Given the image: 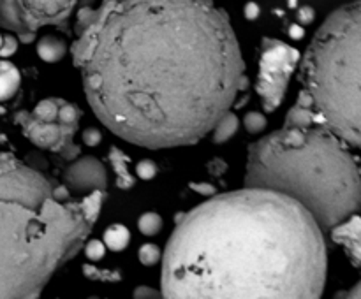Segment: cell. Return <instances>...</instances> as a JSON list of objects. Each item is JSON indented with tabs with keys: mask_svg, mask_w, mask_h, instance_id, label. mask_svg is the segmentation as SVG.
Returning a JSON list of instances; mask_svg holds the SVG:
<instances>
[{
	"mask_svg": "<svg viewBox=\"0 0 361 299\" xmlns=\"http://www.w3.org/2000/svg\"><path fill=\"white\" fill-rule=\"evenodd\" d=\"M95 116L137 146H189L243 87L228 14L210 0H102L73 46Z\"/></svg>",
	"mask_w": 361,
	"mask_h": 299,
	"instance_id": "6da1fadb",
	"label": "cell"
},
{
	"mask_svg": "<svg viewBox=\"0 0 361 299\" xmlns=\"http://www.w3.org/2000/svg\"><path fill=\"white\" fill-rule=\"evenodd\" d=\"M326 267L312 215L284 193L245 186L180 218L162 259V295L316 299Z\"/></svg>",
	"mask_w": 361,
	"mask_h": 299,
	"instance_id": "7a4b0ae2",
	"label": "cell"
},
{
	"mask_svg": "<svg viewBox=\"0 0 361 299\" xmlns=\"http://www.w3.org/2000/svg\"><path fill=\"white\" fill-rule=\"evenodd\" d=\"M106 192L73 190L9 153H0V299L35 298L76 257Z\"/></svg>",
	"mask_w": 361,
	"mask_h": 299,
	"instance_id": "3957f363",
	"label": "cell"
},
{
	"mask_svg": "<svg viewBox=\"0 0 361 299\" xmlns=\"http://www.w3.org/2000/svg\"><path fill=\"white\" fill-rule=\"evenodd\" d=\"M245 186L281 192L331 229L356 213L360 171L348 144L323 125L282 127L250 144Z\"/></svg>",
	"mask_w": 361,
	"mask_h": 299,
	"instance_id": "277c9868",
	"label": "cell"
},
{
	"mask_svg": "<svg viewBox=\"0 0 361 299\" xmlns=\"http://www.w3.org/2000/svg\"><path fill=\"white\" fill-rule=\"evenodd\" d=\"M361 4L342 6L314 35L302 65V84L321 123L345 144H360Z\"/></svg>",
	"mask_w": 361,
	"mask_h": 299,
	"instance_id": "5b68a950",
	"label": "cell"
},
{
	"mask_svg": "<svg viewBox=\"0 0 361 299\" xmlns=\"http://www.w3.org/2000/svg\"><path fill=\"white\" fill-rule=\"evenodd\" d=\"M90 4L94 0H0V27L32 42L39 28L67 23L74 9Z\"/></svg>",
	"mask_w": 361,
	"mask_h": 299,
	"instance_id": "8992f818",
	"label": "cell"
},
{
	"mask_svg": "<svg viewBox=\"0 0 361 299\" xmlns=\"http://www.w3.org/2000/svg\"><path fill=\"white\" fill-rule=\"evenodd\" d=\"M298 60L300 53L286 42L271 37H264L261 42L256 90L268 113L275 111L284 101L289 79Z\"/></svg>",
	"mask_w": 361,
	"mask_h": 299,
	"instance_id": "52a82bcc",
	"label": "cell"
},
{
	"mask_svg": "<svg viewBox=\"0 0 361 299\" xmlns=\"http://www.w3.org/2000/svg\"><path fill=\"white\" fill-rule=\"evenodd\" d=\"M16 123L21 127L23 136L41 150L62 155L67 160L80 155V148L73 143L78 130L63 125L59 120H41L35 118L32 113L23 111L16 115Z\"/></svg>",
	"mask_w": 361,
	"mask_h": 299,
	"instance_id": "ba28073f",
	"label": "cell"
},
{
	"mask_svg": "<svg viewBox=\"0 0 361 299\" xmlns=\"http://www.w3.org/2000/svg\"><path fill=\"white\" fill-rule=\"evenodd\" d=\"M63 183L69 190L78 193H88L92 190L108 189V172L104 164L95 157H81L67 165L63 171Z\"/></svg>",
	"mask_w": 361,
	"mask_h": 299,
	"instance_id": "9c48e42d",
	"label": "cell"
},
{
	"mask_svg": "<svg viewBox=\"0 0 361 299\" xmlns=\"http://www.w3.org/2000/svg\"><path fill=\"white\" fill-rule=\"evenodd\" d=\"M334 239L342 245L351 257L353 264L358 266L360 264V218L358 215L353 213L351 217L345 218L341 224L334 225Z\"/></svg>",
	"mask_w": 361,
	"mask_h": 299,
	"instance_id": "30bf717a",
	"label": "cell"
},
{
	"mask_svg": "<svg viewBox=\"0 0 361 299\" xmlns=\"http://www.w3.org/2000/svg\"><path fill=\"white\" fill-rule=\"evenodd\" d=\"M108 160L111 164L113 171H115L116 176V185L122 190H130L134 185H136V176L129 171V162L130 158L123 153L118 148H111L108 155Z\"/></svg>",
	"mask_w": 361,
	"mask_h": 299,
	"instance_id": "8fae6325",
	"label": "cell"
},
{
	"mask_svg": "<svg viewBox=\"0 0 361 299\" xmlns=\"http://www.w3.org/2000/svg\"><path fill=\"white\" fill-rule=\"evenodd\" d=\"M20 70L16 65L6 60H0V102L9 101L20 88Z\"/></svg>",
	"mask_w": 361,
	"mask_h": 299,
	"instance_id": "7c38bea8",
	"label": "cell"
},
{
	"mask_svg": "<svg viewBox=\"0 0 361 299\" xmlns=\"http://www.w3.org/2000/svg\"><path fill=\"white\" fill-rule=\"evenodd\" d=\"M66 42L56 35H44L37 42V55L48 63L60 62L66 56Z\"/></svg>",
	"mask_w": 361,
	"mask_h": 299,
	"instance_id": "4fadbf2b",
	"label": "cell"
},
{
	"mask_svg": "<svg viewBox=\"0 0 361 299\" xmlns=\"http://www.w3.org/2000/svg\"><path fill=\"white\" fill-rule=\"evenodd\" d=\"M129 241L130 232L126 225L111 224L104 231V245L106 248L113 250V252H122V250H126Z\"/></svg>",
	"mask_w": 361,
	"mask_h": 299,
	"instance_id": "5bb4252c",
	"label": "cell"
},
{
	"mask_svg": "<svg viewBox=\"0 0 361 299\" xmlns=\"http://www.w3.org/2000/svg\"><path fill=\"white\" fill-rule=\"evenodd\" d=\"M212 130H214V143H226V141L231 139V137L235 136L236 130H238V118H236L235 113H231L228 109V111L217 120V123H215Z\"/></svg>",
	"mask_w": 361,
	"mask_h": 299,
	"instance_id": "9a60e30c",
	"label": "cell"
},
{
	"mask_svg": "<svg viewBox=\"0 0 361 299\" xmlns=\"http://www.w3.org/2000/svg\"><path fill=\"white\" fill-rule=\"evenodd\" d=\"M80 118H81V111L78 106L71 104V102L63 101V98H59V115H56V120H59L60 123L78 130Z\"/></svg>",
	"mask_w": 361,
	"mask_h": 299,
	"instance_id": "2e32d148",
	"label": "cell"
},
{
	"mask_svg": "<svg viewBox=\"0 0 361 299\" xmlns=\"http://www.w3.org/2000/svg\"><path fill=\"white\" fill-rule=\"evenodd\" d=\"M137 227L145 236L159 234L162 229V217L159 213H154V211H148V213H143L140 217Z\"/></svg>",
	"mask_w": 361,
	"mask_h": 299,
	"instance_id": "e0dca14e",
	"label": "cell"
},
{
	"mask_svg": "<svg viewBox=\"0 0 361 299\" xmlns=\"http://www.w3.org/2000/svg\"><path fill=\"white\" fill-rule=\"evenodd\" d=\"M32 115L41 120H56L59 115V98H44L34 108Z\"/></svg>",
	"mask_w": 361,
	"mask_h": 299,
	"instance_id": "ac0fdd59",
	"label": "cell"
},
{
	"mask_svg": "<svg viewBox=\"0 0 361 299\" xmlns=\"http://www.w3.org/2000/svg\"><path fill=\"white\" fill-rule=\"evenodd\" d=\"M137 257H140V262L143 266H154V264H157L162 259V252L154 243H147V245H143L140 248Z\"/></svg>",
	"mask_w": 361,
	"mask_h": 299,
	"instance_id": "d6986e66",
	"label": "cell"
},
{
	"mask_svg": "<svg viewBox=\"0 0 361 299\" xmlns=\"http://www.w3.org/2000/svg\"><path fill=\"white\" fill-rule=\"evenodd\" d=\"M243 125H245L247 132L249 134H261L264 129H267V118H264L263 113L250 111L245 115Z\"/></svg>",
	"mask_w": 361,
	"mask_h": 299,
	"instance_id": "ffe728a7",
	"label": "cell"
},
{
	"mask_svg": "<svg viewBox=\"0 0 361 299\" xmlns=\"http://www.w3.org/2000/svg\"><path fill=\"white\" fill-rule=\"evenodd\" d=\"M85 253H87L88 259L94 260V262L95 260H101L106 253V245L102 241H97V239L88 241L87 245H85Z\"/></svg>",
	"mask_w": 361,
	"mask_h": 299,
	"instance_id": "44dd1931",
	"label": "cell"
},
{
	"mask_svg": "<svg viewBox=\"0 0 361 299\" xmlns=\"http://www.w3.org/2000/svg\"><path fill=\"white\" fill-rule=\"evenodd\" d=\"M94 16V9L90 6H80L78 7V20H76V34L80 35L85 30L88 23L92 21Z\"/></svg>",
	"mask_w": 361,
	"mask_h": 299,
	"instance_id": "7402d4cb",
	"label": "cell"
},
{
	"mask_svg": "<svg viewBox=\"0 0 361 299\" xmlns=\"http://www.w3.org/2000/svg\"><path fill=\"white\" fill-rule=\"evenodd\" d=\"M136 174L141 179H154L155 174H157V165L152 160H141L136 165Z\"/></svg>",
	"mask_w": 361,
	"mask_h": 299,
	"instance_id": "603a6c76",
	"label": "cell"
},
{
	"mask_svg": "<svg viewBox=\"0 0 361 299\" xmlns=\"http://www.w3.org/2000/svg\"><path fill=\"white\" fill-rule=\"evenodd\" d=\"M18 49V41L13 35H4L2 44H0V56H11Z\"/></svg>",
	"mask_w": 361,
	"mask_h": 299,
	"instance_id": "cb8c5ba5",
	"label": "cell"
},
{
	"mask_svg": "<svg viewBox=\"0 0 361 299\" xmlns=\"http://www.w3.org/2000/svg\"><path fill=\"white\" fill-rule=\"evenodd\" d=\"M83 143L87 144V146H97L99 143H101V139H102V136H101V132H99L97 129H94V127H90V129H87L83 132Z\"/></svg>",
	"mask_w": 361,
	"mask_h": 299,
	"instance_id": "d4e9b609",
	"label": "cell"
},
{
	"mask_svg": "<svg viewBox=\"0 0 361 299\" xmlns=\"http://www.w3.org/2000/svg\"><path fill=\"white\" fill-rule=\"evenodd\" d=\"M207 169L212 176H221L224 174L226 169H228V164H226L222 158H212V160L207 164Z\"/></svg>",
	"mask_w": 361,
	"mask_h": 299,
	"instance_id": "484cf974",
	"label": "cell"
},
{
	"mask_svg": "<svg viewBox=\"0 0 361 299\" xmlns=\"http://www.w3.org/2000/svg\"><path fill=\"white\" fill-rule=\"evenodd\" d=\"M314 18H316V14H314L312 7H302V9H298V21H300V23L309 25V23H312Z\"/></svg>",
	"mask_w": 361,
	"mask_h": 299,
	"instance_id": "4316f807",
	"label": "cell"
},
{
	"mask_svg": "<svg viewBox=\"0 0 361 299\" xmlns=\"http://www.w3.org/2000/svg\"><path fill=\"white\" fill-rule=\"evenodd\" d=\"M259 13H261L259 6H257L256 2H249L245 6V18H247V20H250V21L257 20V18H259Z\"/></svg>",
	"mask_w": 361,
	"mask_h": 299,
	"instance_id": "83f0119b",
	"label": "cell"
},
{
	"mask_svg": "<svg viewBox=\"0 0 361 299\" xmlns=\"http://www.w3.org/2000/svg\"><path fill=\"white\" fill-rule=\"evenodd\" d=\"M192 190H196V192L203 193V196H212V193L215 192V189L212 185H208V183H192Z\"/></svg>",
	"mask_w": 361,
	"mask_h": 299,
	"instance_id": "f1b7e54d",
	"label": "cell"
},
{
	"mask_svg": "<svg viewBox=\"0 0 361 299\" xmlns=\"http://www.w3.org/2000/svg\"><path fill=\"white\" fill-rule=\"evenodd\" d=\"M289 34H291V37H295V39H302L303 34H305V30H303L300 25H293L291 30H289Z\"/></svg>",
	"mask_w": 361,
	"mask_h": 299,
	"instance_id": "f546056e",
	"label": "cell"
},
{
	"mask_svg": "<svg viewBox=\"0 0 361 299\" xmlns=\"http://www.w3.org/2000/svg\"><path fill=\"white\" fill-rule=\"evenodd\" d=\"M154 288H148V287H140L136 288V292H134V295L136 298H140V295H155V292H152Z\"/></svg>",
	"mask_w": 361,
	"mask_h": 299,
	"instance_id": "4dcf8cb0",
	"label": "cell"
},
{
	"mask_svg": "<svg viewBox=\"0 0 361 299\" xmlns=\"http://www.w3.org/2000/svg\"><path fill=\"white\" fill-rule=\"evenodd\" d=\"M288 4H289V6H291V7H295V6H296V0H288Z\"/></svg>",
	"mask_w": 361,
	"mask_h": 299,
	"instance_id": "1f68e13d",
	"label": "cell"
}]
</instances>
